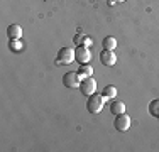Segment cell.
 <instances>
[{"instance_id":"obj_13","label":"cell","mask_w":159,"mask_h":152,"mask_svg":"<svg viewBox=\"0 0 159 152\" xmlns=\"http://www.w3.org/2000/svg\"><path fill=\"white\" fill-rule=\"evenodd\" d=\"M149 113L152 117H157L159 118V100H152L149 103Z\"/></svg>"},{"instance_id":"obj_8","label":"cell","mask_w":159,"mask_h":152,"mask_svg":"<svg viewBox=\"0 0 159 152\" xmlns=\"http://www.w3.org/2000/svg\"><path fill=\"white\" fill-rule=\"evenodd\" d=\"M7 36L10 41H19L22 37V27L19 24H10L7 27Z\"/></svg>"},{"instance_id":"obj_10","label":"cell","mask_w":159,"mask_h":152,"mask_svg":"<svg viewBox=\"0 0 159 152\" xmlns=\"http://www.w3.org/2000/svg\"><path fill=\"white\" fill-rule=\"evenodd\" d=\"M102 95H103L105 100H113L117 96V88L113 85H107L103 90H102Z\"/></svg>"},{"instance_id":"obj_9","label":"cell","mask_w":159,"mask_h":152,"mask_svg":"<svg viewBox=\"0 0 159 152\" xmlns=\"http://www.w3.org/2000/svg\"><path fill=\"white\" fill-rule=\"evenodd\" d=\"M110 112L113 115H120V113H125V103L120 100H115L113 103L110 105Z\"/></svg>"},{"instance_id":"obj_2","label":"cell","mask_w":159,"mask_h":152,"mask_svg":"<svg viewBox=\"0 0 159 152\" xmlns=\"http://www.w3.org/2000/svg\"><path fill=\"white\" fill-rule=\"evenodd\" d=\"M73 61H76L75 49H71V47H61L58 51V56H56V64L64 66V64H71Z\"/></svg>"},{"instance_id":"obj_12","label":"cell","mask_w":159,"mask_h":152,"mask_svg":"<svg viewBox=\"0 0 159 152\" xmlns=\"http://www.w3.org/2000/svg\"><path fill=\"white\" fill-rule=\"evenodd\" d=\"M78 73H80V76H81V78H86V76H92L93 68L90 66L88 63H86V64H81V68L78 69Z\"/></svg>"},{"instance_id":"obj_16","label":"cell","mask_w":159,"mask_h":152,"mask_svg":"<svg viewBox=\"0 0 159 152\" xmlns=\"http://www.w3.org/2000/svg\"><path fill=\"white\" fill-rule=\"evenodd\" d=\"M12 42V49H19L20 47V42H17V41H10Z\"/></svg>"},{"instance_id":"obj_11","label":"cell","mask_w":159,"mask_h":152,"mask_svg":"<svg viewBox=\"0 0 159 152\" xmlns=\"http://www.w3.org/2000/svg\"><path fill=\"white\" fill-rule=\"evenodd\" d=\"M117 47V41H115V37H112V36H107L103 39V49H108V51H113V49Z\"/></svg>"},{"instance_id":"obj_7","label":"cell","mask_w":159,"mask_h":152,"mask_svg":"<svg viewBox=\"0 0 159 152\" xmlns=\"http://www.w3.org/2000/svg\"><path fill=\"white\" fill-rule=\"evenodd\" d=\"M100 63L103 66H113L117 63V54L113 51H108V49H103L100 52Z\"/></svg>"},{"instance_id":"obj_14","label":"cell","mask_w":159,"mask_h":152,"mask_svg":"<svg viewBox=\"0 0 159 152\" xmlns=\"http://www.w3.org/2000/svg\"><path fill=\"white\" fill-rule=\"evenodd\" d=\"M83 37H85L83 34H76V36L73 37V42L76 44V46H81L83 44Z\"/></svg>"},{"instance_id":"obj_5","label":"cell","mask_w":159,"mask_h":152,"mask_svg":"<svg viewBox=\"0 0 159 152\" xmlns=\"http://www.w3.org/2000/svg\"><path fill=\"white\" fill-rule=\"evenodd\" d=\"M113 127L119 132H127L130 128V117L127 113H120V115H115V122H113Z\"/></svg>"},{"instance_id":"obj_1","label":"cell","mask_w":159,"mask_h":152,"mask_svg":"<svg viewBox=\"0 0 159 152\" xmlns=\"http://www.w3.org/2000/svg\"><path fill=\"white\" fill-rule=\"evenodd\" d=\"M105 106V98L103 95H90L88 100H86V110L90 113H100Z\"/></svg>"},{"instance_id":"obj_15","label":"cell","mask_w":159,"mask_h":152,"mask_svg":"<svg viewBox=\"0 0 159 152\" xmlns=\"http://www.w3.org/2000/svg\"><path fill=\"white\" fill-rule=\"evenodd\" d=\"M92 44H93V41L90 39L88 36H85V37H83V44H81V46H86V47H88V46H92Z\"/></svg>"},{"instance_id":"obj_6","label":"cell","mask_w":159,"mask_h":152,"mask_svg":"<svg viewBox=\"0 0 159 152\" xmlns=\"http://www.w3.org/2000/svg\"><path fill=\"white\" fill-rule=\"evenodd\" d=\"M75 56H76V61L80 64H86L92 59V52H90V49L86 47V46H78V47L75 49Z\"/></svg>"},{"instance_id":"obj_4","label":"cell","mask_w":159,"mask_h":152,"mask_svg":"<svg viewBox=\"0 0 159 152\" xmlns=\"http://www.w3.org/2000/svg\"><path fill=\"white\" fill-rule=\"evenodd\" d=\"M80 91L85 96H90L97 91V81L92 78V76H86V78H81V83H80Z\"/></svg>"},{"instance_id":"obj_3","label":"cell","mask_w":159,"mask_h":152,"mask_svg":"<svg viewBox=\"0 0 159 152\" xmlns=\"http://www.w3.org/2000/svg\"><path fill=\"white\" fill-rule=\"evenodd\" d=\"M80 83H81V76H80L78 71H68V73H64L63 76V85L66 86V88H80Z\"/></svg>"},{"instance_id":"obj_17","label":"cell","mask_w":159,"mask_h":152,"mask_svg":"<svg viewBox=\"0 0 159 152\" xmlns=\"http://www.w3.org/2000/svg\"><path fill=\"white\" fill-rule=\"evenodd\" d=\"M113 2H119L120 3V2H125V0H113Z\"/></svg>"}]
</instances>
